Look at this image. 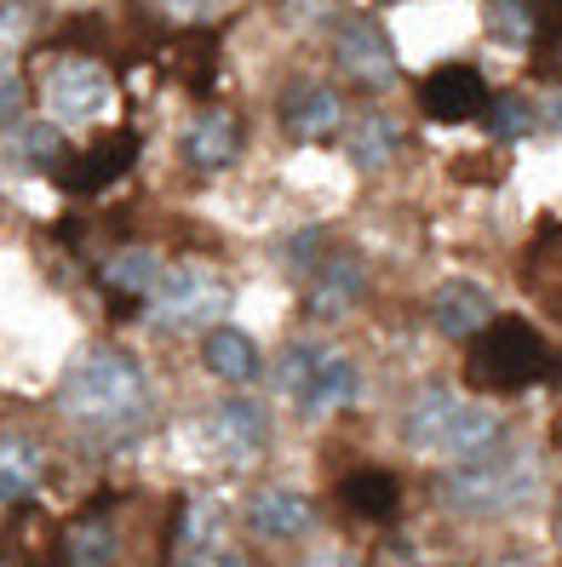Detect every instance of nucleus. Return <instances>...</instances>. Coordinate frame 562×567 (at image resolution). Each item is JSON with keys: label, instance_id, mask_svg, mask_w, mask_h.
I'll return each mask as SVG.
<instances>
[{"label": "nucleus", "instance_id": "20e7f679", "mask_svg": "<svg viewBox=\"0 0 562 567\" xmlns=\"http://www.w3.org/2000/svg\"><path fill=\"white\" fill-rule=\"evenodd\" d=\"M534 458L528 453H477L466 471H453L442 498L453 511H466V516H500L511 505H522L528 493H534Z\"/></svg>", "mask_w": 562, "mask_h": 567}, {"label": "nucleus", "instance_id": "cd10ccee", "mask_svg": "<svg viewBox=\"0 0 562 567\" xmlns=\"http://www.w3.org/2000/svg\"><path fill=\"white\" fill-rule=\"evenodd\" d=\"M0 104H7V126H12V115H18V104H23V86H18V75L0 81Z\"/></svg>", "mask_w": 562, "mask_h": 567}, {"label": "nucleus", "instance_id": "72a5a7b5", "mask_svg": "<svg viewBox=\"0 0 562 567\" xmlns=\"http://www.w3.org/2000/svg\"><path fill=\"white\" fill-rule=\"evenodd\" d=\"M500 567H534V561H500Z\"/></svg>", "mask_w": 562, "mask_h": 567}, {"label": "nucleus", "instance_id": "f3484780", "mask_svg": "<svg viewBox=\"0 0 562 567\" xmlns=\"http://www.w3.org/2000/svg\"><path fill=\"white\" fill-rule=\"evenodd\" d=\"M264 430H270V419H264V408L247 402V395L242 402H224L213 413V442H218L224 458H253L264 447Z\"/></svg>", "mask_w": 562, "mask_h": 567}, {"label": "nucleus", "instance_id": "39448f33", "mask_svg": "<svg viewBox=\"0 0 562 567\" xmlns=\"http://www.w3.org/2000/svg\"><path fill=\"white\" fill-rule=\"evenodd\" d=\"M276 379L305 413H339L361 395V373L327 344H293L276 367Z\"/></svg>", "mask_w": 562, "mask_h": 567}, {"label": "nucleus", "instance_id": "6ab92c4d", "mask_svg": "<svg viewBox=\"0 0 562 567\" xmlns=\"http://www.w3.org/2000/svg\"><path fill=\"white\" fill-rule=\"evenodd\" d=\"M396 144H402V126H396L390 115H361L356 126H350V138H345V155H350V166L356 173H379V166L396 155Z\"/></svg>", "mask_w": 562, "mask_h": 567}, {"label": "nucleus", "instance_id": "7ed1b4c3", "mask_svg": "<svg viewBox=\"0 0 562 567\" xmlns=\"http://www.w3.org/2000/svg\"><path fill=\"white\" fill-rule=\"evenodd\" d=\"M58 395L75 419H126L144 402V373H139V361L121 355V350H86L70 367V379H63Z\"/></svg>", "mask_w": 562, "mask_h": 567}, {"label": "nucleus", "instance_id": "4be33fe9", "mask_svg": "<svg viewBox=\"0 0 562 567\" xmlns=\"http://www.w3.org/2000/svg\"><path fill=\"white\" fill-rule=\"evenodd\" d=\"M540 29V0H488V35L500 47H528Z\"/></svg>", "mask_w": 562, "mask_h": 567}, {"label": "nucleus", "instance_id": "f704fd0d", "mask_svg": "<svg viewBox=\"0 0 562 567\" xmlns=\"http://www.w3.org/2000/svg\"><path fill=\"white\" fill-rule=\"evenodd\" d=\"M207 7H224V0H202V12H207Z\"/></svg>", "mask_w": 562, "mask_h": 567}, {"label": "nucleus", "instance_id": "1a4fd4ad", "mask_svg": "<svg viewBox=\"0 0 562 567\" xmlns=\"http://www.w3.org/2000/svg\"><path fill=\"white\" fill-rule=\"evenodd\" d=\"M334 58L345 63V75L361 86H390L396 81V52L385 41V29L374 18H345L334 35Z\"/></svg>", "mask_w": 562, "mask_h": 567}, {"label": "nucleus", "instance_id": "c85d7f7f", "mask_svg": "<svg viewBox=\"0 0 562 567\" xmlns=\"http://www.w3.org/2000/svg\"><path fill=\"white\" fill-rule=\"evenodd\" d=\"M299 567H350V556H345V550H321V556H310V561H299Z\"/></svg>", "mask_w": 562, "mask_h": 567}, {"label": "nucleus", "instance_id": "393cba45", "mask_svg": "<svg viewBox=\"0 0 562 567\" xmlns=\"http://www.w3.org/2000/svg\"><path fill=\"white\" fill-rule=\"evenodd\" d=\"M23 155L41 166V173H58V155H63V132H58V121L52 126H29L23 132Z\"/></svg>", "mask_w": 562, "mask_h": 567}, {"label": "nucleus", "instance_id": "c756f323", "mask_svg": "<svg viewBox=\"0 0 562 567\" xmlns=\"http://www.w3.org/2000/svg\"><path fill=\"white\" fill-rule=\"evenodd\" d=\"M540 23L545 29H562V0H540Z\"/></svg>", "mask_w": 562, "mask_h": 567}, {"label": "nucleus", "instance_id": "aec40b11", "mask_svg": "<svg viewBox=\"0 0 562 567\" xmlns=\"http://www.w3.org/2000/svg\"><path fill=\"white\" fill-rule=\"evenodd\" d=\"M63 556H70V567H110L115 561V522L98 516V511L70 522V533H63Z\"/></svg>", "mask_w": 562, "mask_h": 567}, {"label": "nucleus", "instance_id": "b1692460", "mask_svg": "<svg viewBox=\"0 0 562 567\" xmlns=\"http://www.w3.org/2000/svg\"><path fill=\"white\" fill-rule=\"evenodd\" d=\"M488 132H493V138H528V132H534V104H528V97H517V92H505V97H493V104H488Z\"/></svg>", "mask_w": 562, "mask_h": 567}, {"label": "nucleus", "instance_id": "f8f14e48", "mask_svg": "<svg viewBox=\"0 0 562 567\" xmlns=\"http://www.w3.org/2000/svg\"><path fill=\"white\" fill-rule=\"evenodd\" d=\"M361 287H368V276H361V258L356 252H327L321 270H316V287H310V316L316 321H339L361 305Z\"/></svg>", "mask_w": 562, "mask_h": 567}, {"label": "nucleus", "instance_id": "a878e982", "mask_svg": "<svg viewBox=\"0 0 562 567\" xmlns=\"http://www.w3.org/2000/svg\"><path fill=\"white\" fill-rule=\"evenodd\" d=\"M316 241H321L316 229H299V236H287V241H282V264H287V270H305V264L316 258Z\"/></svg>", "mask_w": 562, "mask_h": 567}, {"label": "nucleus", "instance_id": "473e14b6", "mask_svg": "<svg viewBox=\"0 0 562 567\" xmlns=\"http://www.w3.org/2000/svg\"><path fill=\"white\" fill-rule=\"evenodd\" d=\"M556 545H562V498H556Z\"/></svg>", "mask_w": 562, "mask_h": 567}, {"label": "nucleus", "instance_id": "f257e3e1", "mask_svg": "<svg viewBox=\"0 0 562 567\" xmlns=\"http://www.w3.org/2000/svg\"><path fill=\"white\" fill-rule=\"evenodd\" d=\"M402 436L413 453H453V458H477L500 447V419L488 408H471L448 390H425L419 402L408 408Z\"/></svg>", "mask_w": 562, "mask_h": 567}, {"label": "nucleus", "instance_id": "ddd939ff", "mask_svg": "<svg viewBox=\"0 0 562 567\" xmlns=\"http://www.w3.org/2000/svg\"><path fill=\"white\" fill-rule=\"evenodd\" d=\"M282 126L293 138H327L339 126V92L321 81H293L282 92Z\"/></svg>", "mask_w": 562, "mask_h": 567}, {"label": "nucleus", "instance_id": "9b49d317", "mask_svg": "<svg viewBox=\"0 0 562 567\" xmlns=\"http://www.w3.org/2000/svg\"><path fill=\"white\" fill-rule=\"evenodd\" d=\"M431 321L437 332H448V339H477V332L493 321V292L482 281H442L431 292Z\"/></svg>", "mask_w": 562, "mask_h": 567}, {"label": "nucleus", "instance_id": "bb28decb", "mask_svg": "<svg viewBox=\"0 0 562 567\" xmlns=\"http://www.w3.org/2000/svg\"><path fill=\"white\" fill-rule=\"evenodd\" d=\"M327 12H334V0H282V18L293 23H321Z\"/></svg>", "mask_w": 562, "mask_h": 567}, {"label": "nucleus", "instance_id": "0eeeda50", "mask_svg": "<svg viewBox=\"0 0 562 567\" xmlns=\"http://www.w3.org/2000/svg\"><path fill=\"white\" fill-rule=\"evenodd\" d=\"M47 110L58 126H86L98 121L110 104H115V81L104 63H92V58H63L47 70Z\"/></svg>", "mask_w": 562, "mask_h": 567}, {"label": "nucleus", "instance_id": "dca6fc26", "mask_svg": "<svg viewBox=\"0 0 562 567\" xmlns=\"http://www.w3.org/2000/svg\"><path fill=\"white\" fill-rule=\"evenodd\" d=\"M104 287H110V298H115V310L126 316L132 305H150V292L161 287V264H155V252L150 247H126V252H115L110 264H104Z\"/></svg>", "mask_w": 562, "mask_h": 567}, {"label": "nucleus", "instance_id": "6e6552de", "mask_svg": "<svg viewBox=\"0 0 562 567\" xmlns=\"http://www.w3.org/2000/svg\"><path fill=\"white\" fill-rule=\"evenodd\" d=\"M132 161H139V132L121 126V132H104V138H98L92 150H81L75 161H63L58 184L70 195H98V189H110Z\"/></svg>", "mask_w": 562, "mask_h": 567}, {"label": "nucleus", "instance_id": "2f4dec72", "mask_svg": "<svg viewBox=\"0 0 562 567\" xmlns=\"http://www.w3.org/2000/svg\"><path fill=\"white\" fill-rule=\"evenodd\" d=\"M551 126H556V132H562V92H556V97H551Z\"/></svg>", "mask_w": 562, "mask_h": 567}, {"label": "nucleus", "instance_id": "a211bd4d", "mask_svg": "<svg viewBox=\"0 0 562 567\" xmlns=\"http://www.w3.org/2000/svg\"><path fill=\"white\" fill-rule=\"evenodd\" d=\"M202 361L213 367L218 379L247 384V379L258 373V344L247 339L242 327H207V339H202Z\"/></svg>", "mask_w": 562, "mask_h": 567}, {"label": "nucleus", "instance_id": "423d86ee", "mask_svg": "<svg viewBox=\"0 0 562 567\" xmlns=\"http://www.w3.org/2000/svg\"><path fill=\"white\" fill-rule=\"evenodd\" d=\"M161 327H213L229 310V287L207 270V264H173L161 287L150 292L144 305Z\"/></svg>", "mask_w": 562, "mask_h": 567}, {"label": "nucleus", "instance_id": "5701e85b", "mask_svg": "<svg viewBox=\"0 0 562 567\" xmlns=\"http://www.w3.org/2000/svg\"><path fill=\"white\" fill-rule=\"evenodd\" d=\"M35 482H41L35 447L23 436H7V447H0V493H7V505H23V498L35 493Z\"/></svg>", "mask_w": 562, "mask_h": 567}, {"label": "nucleus", "instance_id": "f03ea898", "mask_svg": "<svg viewBox=\"0 0 562 567\" xmlns=\"http://www.w3.org/2000/svg\"><path fill=\"white\" fill-rule=\"evenodd\" d=\"M551 350H545V339L528 321H517V316H493L477 339H471V384H482V390H528V384H540V379H551Z\"/></svg>", "mask_w": 562, "mask_h": 567}, {"label": "nucleus", "instance_id": "2eb2a0df", "mask_svg": "<svg viewBox=\"0 0 562 567\" xmlns=\"http://www.w3.org/2000/svg\"><path fill=\"white\" fill-rule=\"evenodd\" d=\"M236 155H242V121L229 110H207L184 132V161L202 166V173H218V166H229Z\"/></svg>", "mask_w": 562, "mask_h": 567}, {"label": "nucleus", "instance_id": "412c9836", "mask_svg": "<svg viewBox=\"0 0 562 567\" xmlns=\"http://www.w3.org/2000/svg\"><path fill=\"white\" fill-rule=\"evenodd\" d=\"M396 498H402V487H396L390 471H350V476H345V505H350L356 516H368V522L390 516Z\"/></svg>", "mask_w": 562, "mask_h": 567}, {"label": "nucleus", "instance_id": "9d476101", "mask_svg": "<svg viewBox=\"0 0 562 567\" xmlns=\"http://www.w3.org/2000/svg\"><path fill=\"white\" fill-rule=\"evenodd\" d=\"M419 104H425V115L431 121H442V126H453V121H471V115H488V81L471 70V63H442V70L425 81V92H419Z\"/></svg>", "mask_w": 562, "mask_h": 567}, {"label": "nucleus", "instance_id": "4468645a", "mask_svg": "<svg viewBox=\"0 0 562 567\" xmlns=\"http://www.w3.org/2000/svg\"><path fill=\"white\" fill-rule=\"evenodd\" d=\"M310 522H316L310 505L287 487H264V493L247 498V527L258 533V539H305Z\"/></svg>", "mask_w": 562, "mask_h": 567}, {"label": "nucleus", "instance_id": "7c9ffc66", "mask_svg": "<svg viewBox=\"0 0 562 567\" xmlns=\"http://www.w3.org/2000/svg\"><path fill=\"white\" fill-rule=\"evenodd\" d=\"M184 567H236V561H229V556H207V550H195Z\"/></svg>", "mask_w": 562, "mask_h": 567}]
</instances>
